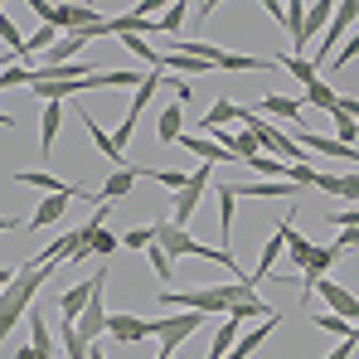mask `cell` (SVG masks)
<instances>
[{
	"label": "cell",
	"instance_id": "1",
	"mask_svg": "<svg viewBox=\"0 0 359 359\" xmlns=\"http://www.w3.org/2000/svg\"><path fill=\"white\" fill-rule=\"evenodd\" d=\"M49 282V267H39V262H25L20 272H15V282L0 292V345L10 340V330L20 325V316H29V301L39 297V287Z\"/></svg>",
	"mask_w": 359,
	"mask_h": 359
},
{
	"label": "cell",
	"instance_id": "2",
	"mask_svg": "<svg viewBox=\"0 0 359 359\" xmlns=\"http://www.w3.org/2000/svg\"><path fill=\"white\" fill-rule=\"evenodd\" d=\"M243 287H257L252 272L243 282H224V287H194V292H161V306H189L199 316H214V311H233V301L243 297Z\"/></svg>",
	"mask_w": 359,
	"mask_h": 359
},
{
	"label": "cell",
	"instance_id": "3",
	"mask_svg": "<svg viewBox=\"0 0 359 359\" xmlns=\"http://www.w3.org/2000/svg\"><path fill=\"white\" fill-rule=\"evenodd\" d=\"M34 15H39V25H54V29H68V34L102 25V15L93 5H44V0H34Z\"/></svg>",
	"mask_w": 359,
	"mask_h": 359
},
{
	"label": "cell",
	"instance_id": "4",
	"mask_svg": "<svg viewBox=\"0 0 359 359\" xmlns=\"http://www.w3.org/2000/svg\"><path fill=\"white\" fill-rule=\"evenodd\" d=\"M156 88H161V73H146V78H141V88H136V97H131V107L121 112V126L112 131V141H117V151H121V156H126V146H131V131H136V121H141V112L151 107Z\"/></svg>",
	"mask_w": 359,
	"mask_h": 359
},
{
	"label": "cell",
	"instance_id": "5",
	"mask_svg": "<svg viewBox=\"0 0 359 359\" xmlns=\"http://www.w3.org/2000/svg\"><path fill=\"white\" fill-rule=\"evenodd\" d=\"M199 330V311H175V316H161V320H151V335L165 345V355H175L180 345L189 340Z\"/></svg>",
	"mask_w": 359,
	"mask_h": 359
},
{
	"label": "cell",
	"instance_id": "6",
	"mask_svg": "<svg viewBox=\"0 0 359 359\" xmlns=\"http://www.w3.org/2000/svg\"><path fill=\"white\" fill-rule=\"evenodd\" d=\"M93 282H97V287H93V301H88V311L78 316V335H83L88 345H93L97 335H107V316H112V311H107V301H102V287H107V267H97V272H93Z\"/></svg>",
	"mask_w": 359,
	"mask_h": 359
},
{
	"label": "cell",
	"instance_id": "7",
	"mask_svg": "<svg viewBox=\"0 0 359 359\" xmlns=\"http://www.w3.org/2000/svg\"><path fill=\"white\" fill-rule=\"evenodd\" d=\"M359 15V0H345V5H335V20H330V29L320 34V54H311V63L320 68V59H335L340 54V39H350V25H355Z\"/></svg>",
	"mask_w": 359,
	"mask_h": 359
},
{
	"label": "cell",
	"instance_id": "8",
	"mask_svg": "<svg viewBox=\"0 0 359 359\" xmlns=\"http://www.w3.org/2000/svg\"><path fill=\"white\" fill-rule=\"evenodd\" d=\"M204 189H209V165H199L194 175H189V184L180 189V194H170V224H189L194 219V209H199V199H204Z\"/></svg>",
	"mask_w": 359,
	"mask_h": 359
},
{
	"label": "cell",
	"instance_id": "9",
	"mask_svg": "<svg viewBox=\"0 0 359 359\" xmlns=\"http://www.w3.org/2000/svg\"><path fill=\"white\" fill-rule=\"evenodd\" d=\"M311 297H320V301H325V306H330V316H340V320H350V325H359V297L350 292V287H340V282L320 277Z\"/></svg>",
	"mask_w": 359,
	"mask_h": 359
},
{
	"label": "cell",
	"instance_id": "10",
	"mask_svg": "<svg viewBox=\"0 0 359 359\" xmlns=\"http://www.w3.org/2000/svg\"><path fill=\"white\" fill-rule=\"evenodd\" d=\"M107 335H112L117 345H141V340H151V320H141V316H131V311H112V316H107Z\"/></svg>",
	"mask_w": 359,
	"mask_h": 359
},
{
	"label": "cell",
	"instance_id": "11",
	"mask_svg": "<svg viewBox=\"0 0 359 359\" xmlns=\"http://www.w3.org/2000/svg\"><path fill=\"white\" fill-rule=\"evenodd\" d=\"M335 262H340V248H335V243H330V248H320V243H316V252H311V262L301 267V292L311 297V292H316V282H320V277H325V272H330Z\"/></svg>",
	"mask_w": 359,
	"mask_h": 359
},
{
	"label": "cell",
	"instance_id": "12",
	"mask_svg": "<svg viewBox=\"0 0 359 359\" xmlns=\"http://www.w3.org/2000/svg\"><path fill=\"white\" fill-rule=\"evenodd\" d=\"M330 20H335V5H325V0H320V5H306V29H301V39H297V59H306V49L320 39V29H325Z\"/></svg>",
	"mask_w": 359,
	"mask_h": 359
},
{
	"label": "cell",
	"instance_id": "13",
	"mask_svg": "<svg viewBox=\"0 0 359 359\" xmlns=\"http://www.w3.org/2000/svg\"><path fill=\"white\" fill-rule=\"evenodd\" d=\"M272 229H277V233H272V238H267V248H262V262H257V272H252V282H267V277H272V262H277V252H282V243H287V233H292L297 224H292V214H287V219H282V224H272Z\"/></svg>",
	"mask_w": 359,
	"mask_h": 359
},
{
	"label": "cell",
	"instance_id": "14",
	"mask_svg": "<svg viewBox=\"0 0 359 359\" xmlns=\"http://www.w3.org/2000/svg\"><path fill=\"white\" fill-rule=\"evenodd\" d=\"M93 287H97L93 277H88V282H78V287H68V292L59 297V320H73V325H78V316H83V311H88V301H93Z\"/></svg>",
	"mask_w": 359,
	"mask_h": 359
},
{
	"label": "cell",
	"instance_id": "15",
	"mask_svg": "<svg viewBox=\"0 0 359 359\" xmlns=\"http://www.w3.org/2000/svg\"><path fill=\"white\" fill-rule=\"evenodd\" d=\"M229 316H233V320H267V316H277V311H272V306H267V301L257 297V287H243V297L233 301V311H229Z\"/></svg>",
	"mask_w": 359,
	"mask_h": 359
},
{
	"label": "cell",
	"instance_id": "16",
	"mask_svg": "<svg viewBox=\"0 0 359 359\" xmlns=\"http://www.w3.org/2000/svg\"><path fill=\"white\" fill-rule=\"evenodd\" d=\"M180 146L184 151H194L199 156V165H219V161H238V156H229L219 141H209V136H180Z\"/></svg>",
	"mask_w": 359,
	"mask_h": 359
},
{
	"label": "cell",
	"instance_id": "17",
	"mask_svg": "<svg viewBox=\"0 0 359 359\" xmlns=\"http://www.w3.org/2000/svg\"><path fill=\"white\" fill-rule=\"evenodd\" d=\"M301 146H311V151H320V156H345V161H359L355 146H340L335 136H320V131H297Z\"/></svg>",
	"mask_w": 359,
	"mask_h": 359
},
{
	"label": "cell",
	"instance_id": "18",
	"mask_svg": "<svg viewBox=\"0 0 359 359\" xmlns=\"http://www.w3.org/2000/svg\"><path fill=\"white\" fill-rule=\"evenodd\" d=\"M316 189H320V194H340V199H355V204H359V175H330V170H320Z\"/></svg>",
	"mask_w": 359,
	"mask_h": 359
},
{
	"label": "cell",
	"instance_id": "19",
	"mask_svg": "<svg viewBox=\"0 0 359 359\" xmlns=\"http://www.w3.org/2000/svg\"><path fill=\"white\" fill-rule=\"evenodd\" d=\"M219 189V229H224V252H229V243H233V204H238V194H233V184H214Z\"/></svg>",
	"mask_w": 359,
	"mask_h": 359
},
{
	"label": "cell",
	"instance_id": "20",
	"mask_svg": "<svg viewBox=\"0 0 359 359\" xmlns=\"http://www.w3.org/2000/svg\"><path fill=\"white\" fill-rule=\"evenodd\" d=\"M238 117H243V107L233 97H214V107L204 112V131H224L229 121H238Z\"/></svg>",
	"mask_w": 359,
	"mask_h": 359
},
{
	"label": "cell",
	"instance_id": "21",
	"mask_svg": "<svg viewBox=\"0 0 359 359\" xmlns=\"http://www.w3.org/2000/svg\"><path fill=\"white\" fill-rule=\"evenodd\" d=\"M68 199H73V194H49V199L29 214V229H49V224H59L63 209H68Z\"/></svg>",
	"mask_w": 359,
	"mask_h": 359
},
{
	"label": "cell",
	"instance_id": "22",
	"mask_svg": "<svg viewBox=\"0 0 359 359\" xmlns=\"http://www.w3.org/2000/svg\"><path fill=\"white\" fill-rule=\"evenodd\" d=\"M136 180H141V170H131V165H121V170H112V175H107V184L97 189V199H126Z\"/></svg>",
	"mask_w": 359,
	"mask_h": 359
},
{
	"label": "cell",
	"instance_id": "23",
	"mask_svg": "<svg viewBox=\"0 0 359 359\" xmlns=\"http://www.w3.org/2000/svg\"><path fill=\"white\" fill-rule=\"evenodd\" d=\"M156 136H161L165 146L184 136V107H180V102H175V107H161V117H156Z\"/></svg>",
	"mask_w": 359,
	"mask_h": 359
},
{
	"label": "cell",
	"instance_id": "24",
	"mask_svg": "<svg viewBox=\"0 0 359 359\" xmlns=\"http://www.w3.org/2000/svg\"><path fill=\"white\" fill-rule=\"evenodd\" d=\"M59 126H63V102H44V121H39V151L49 156V146L59 141Z\"/></svg>",
	"mask_w": 359,
	"mask_h": 359
},
{
	"label": "cell",
	"instance_id": "25",
	"mask_svg": "<svg viewBox=\"0 0 359 359\" xmlns=\"http://www.w3.org/2000/svg\"><path fill=\"white\" fill-rule=\"evenodd\" d=\"M311 325H316V330H325V335H340V340L359 345V325L340 320V316H325V311H316V316H311Z\"/></svg>",
	"mask_w": 359,
	"mask_h": 359
},
{
	"label": "cell",
	"instance_id": "26",
	"mask_svg": "<svg viewBox=\"0 0 359 359\" xmlns=\"http://www.w3.org/2000/svg\"><path fill=\"white\" fill-rule=\"evenodd\" d=\"M59 350L68 359H88V350H93V345L78 335V325H73V320H59Z\"/></svg>",
	"mask_w": 359,
	"mask_h": 359
},
{
	"label": "cell",
	"instance_id": "27",
	"mask_svg": "<svg viewBox=\"0 0 359 359\" xmlns=\"http://www.w3.org/2000/svg\"><path fill=\"white\" fill-rule=\"evenodd\" d=\"M29 345H34L39 355H49V359H54V350H59V345L49 340V320H44V311H29Z\"/></svg>",
	"mask_w": 359,
	"mask_h": 359
},
{
	"label": "cell",
	"instance_id": "28",
	"mask_svg": "<svg viewBox=\"0 0 359 359\" xmlns=\"http://www.w3.org/2000/svg\"><path fill=\"white\" fill-rule=\"evenodd\" d=\"M277 68H282V73H292L297 83H306V88H311V83H320V68H316L311 59H297V54H287V59H277Z\"/></svg>",
	"mask_w": 359,
	"mask_h": 359
},
{
	"label": "cell",
	"instance_id": "29",
	"mask_svg": "<svg viewBox=\"0 0 359 359\" xmlns=\"http://www.w3.org/2000/svg\"><path fill=\"white\" fill-rule=\"evenodd\" d=\"M233 345H238V320L229 316V320L219 325V335H214V345H209V355H204V359H229Z\"/></svg>",
	"mask_w": 359,
	"mask_h": 359
},
{
	"label": "cell",
	"instance_id": "30",
	"mask_svg": "<svg viewBox=\"0 0 359 359\" xmlns=\"http://www.w3.org/2000/svg\"><path fill=\"white\" fill-rule=\"evenodd\" d=\"M83 121H88V136H93V146H97V151H102V156H107V161H112V165L121 170V161H126V156L117 151V141H112V136H107V131H102L97 121L88 117V112H83Z\"/></svg>",
	"mask_w": 359,
	"mask_h": 359
},
{
	"label": "cell",
	"instance_id": "31",
	"mask_svg": "<svg viewBox=\"0 0 359 359\" xmlns=\"http://www.w3.org/2000/svg\"><path fill=\"white\" fill-rule=\"evenodd\" d=\"M112 34H141V39H146V34H161V25H156V20H141V15H121V20H112Z\"/></svg>",
	"mask_w": 359,
	"mask_h": 359
},
{
	"label": "cell",
	"instance_id": "32",
	"mask_svg": "<svg viewBox=\"0 0 359 359\" xmlns=\"http://www.w3.org/2000/svg\"><path fill=\"white\" fill-rule=\"evenodd\" d=\"M311 252H316V243L301 238L297 229H292V233H287V262H292V272H301V267L311 262Z\"/></svg>",
	"mask_w": 359,
	"mask_h": 359
},
{
	"label": "cell",
	"instance_id": "33",
	"mask_svg": "<svg viewBox=\"0 0 359 359\" xmlns=\"http://www.w3.org/2000/svg\"><path fill=\"white\" fill-rule=\"evenodd\" d=\"M257 107H262V112H272V117H301V107H306V102H301V97H282V93H272V97H262Z\"/></svg>",
	"mask_w": 359,
	"mask_h": 359
},
{
	"label": "cell",
	"instance_id": "34",
	"mask_svg": "<svg viewBox=\"0 0 359 359\" xmlns=\"http://www.w3.org/2000/svg\"><path fill=\"white\" fill-rule=\"evenodd\" d=\"M301 102H306V107H320V112H335V107H340V93H330L325 83H311Z\"/></svg>",
	"mask_w": 359,
	"mask_h": 359
},
{
	"label": "cell",
	"instance_id": "35",
	"mask_svg": "<svg viewBox=\"0 0 359 359\" xmlns=\"http://www.w3.org/2000/svg\"><path fill=\"white\" fill-rule=\"evenodd\" d=\"M330 117H335V141H340V146H359V121H355V117H345L340 107H335Z\"/></svg>",
	"mask_w": 359,
	"mask_h": 359
},
{
	"label": "cell",
	"instance_id": "36",
	"mask_svg": "<svg viewBox=\"0 0 359 359\" xmlns=\"http://www.w3.org/2000/svg\"><path fill=\"white\" fill-rule=\"evenodd\" d=\"M248 165H252L257 175H267V180H282V184H287V161H277V156H252Z\"/></svg>",
	"mask_w": 359,
	"mask_h": 359
},
{
	"label": "cell",
	"instance_id": "37",
	"mask_svg": "<svg viewBox=\"0 0 359 359\" xmlns=\"http://www.w3.org/2000/svg\"><path fill=\"white\" fill-rule=\"evenodd\" d=\"M54 44H59V29H54V25H39V29L25 39V54H39V49H54Z\"/></svg>",
	"mask_w": 359,
	"mask_h": 359
},
{
	"label": "cell",
	"instance_id": "38",
	"mask_svg": "<svg viewBox=\"0 0 359 359\" xmlns=\"http://www.w3.org/2000/svg\"><path fill=\"white\" fill-rule=\"evenodd\" d=\"M121 243H126V252H146V248L156 243V224H146V229H126Z\"/></svg>",
	"mask_w": 359,
	"mask_h": 359
},
{
	"label": "cell",
	"instance_id": "39",
	"mask_svg": "<svg viewBox=\"0 0 359 359\" xmlns=\"http://www.w3.org/2000/svg\"><path fill=\"white\" fill-rule=\"evenodd\" d=\"M146 257H151V272H156L161 282H170V272H175V262L165 257V248H161V243H151V248H146Z\"/></svg>",
	"mask_w": 359,
	"mask_h": 359
},
{
	"label": "cell",
	"instance_id": "40",
	"mask_svg": "<svg viewBox=\"0 0 359 359\" xmlns=\"http://www.w3.org/2000/svg\"><path fill=\"white\" fill-rule=\"evenodd\" d=\"M189 10H194V5H184V0H180V5H170V10H165V20H161V34H175L180 25H184V15H189Z\"/></svg>",
	"mask_w": 359,
	"mask_h": 359
},
{
	"label": "cell",
	"instance_id": "41",
	"mask_svg": "<svg viewBox=\"0 0 359 359\" xmlns=\"http://www.w3.org/2000/svg\"><path fill=\"white\" fill-rule=\"evenodd\" d=\"M141 175H151L156 184H165V189H175V194L189 184V175H180V170H141Z\"/></svg>",
	"mask_w": 359,
	"mask_h": 359
},
{
	"label": "cell",
	"instance_id": "42",
	"mask_svg": "<svg viewBox=\"0 0 359 359\" xmlns=\"http://www.w3.org/2000/svg\"><path fill=\"white\" fill-rule=\"evenodd\" d=\"M117 248H121L117 233H107V229H97V233H93V252H97V257H112Z\"/></svg>",
	"mask_w": 359,
	"mask_h": 359
},
{
	"label": "cell",
	"instance_id": "43",
	"mask_svg": "<svg viewBox=\"0 0 359 359\" xmlns=\"http://www.w3.org/2000/svg\"><path fill=\"white\" fill-rule=\"evenodd\" d=\"M287 29H292V44H297L301 29H306V5H301V0H292V5H287Z\"/></svg>",
	"mask_w": 359,
	"mask_h": 359
},
{
	"label": "cell",
	"instance_id": "44",
	"mask_svg": "<svg viewBox=\"0 0 359 359\" xmlns=\"http://www.w3.org/2000/svg\"><path fill=\"white\" fill-rule=\"evenodd\" d=\"M359 59V34H350L345 44H340V54H335V63H355Z\"/></svg>",
	"mask_w": 359,
	"mask_h": 359
},
{
	"label": "cell",
	"instance_id": "45",
	"mask_svg": "<svg viewBox=\"0 0 359 359\" xmlns=\"http://www.w3.org/2000/svg\"><path fill=\"white\" fill-rule=\"evenodd\" d=\"M330 224H340V229H359V209H340V214H330Z\"/></svg>",
	"mask_w": 359,
	"mask_h": 359
},
{
	"label": "cell",
	"instance_id": "46",
	"mask_svg": "<svg viewBox=\"0 0 359 359\" xmlns=\"http://www.w3.org/2000/svg\"><path fill=\"white\" fill-rule=\"evenodd\" d=\"M335 248H340V252H345V248H359V229H340V243H335Z\"/></svg>",
	"mask_w": 359,
	"mask_h": 359
},
{
	"label": "cell",
	"instance_id": "47",
	"mask_svg": "<svg viewBox=\"0 0 359 359\" xmlns=\"http://www.w3.org/2000/svg\"><path fill=\"white\" fill-rule=\"evenodd\" d=\"M350 355H355V345H350V340H340V345H330V355H325V359H350Z\"/></svg>",
	"mask_w": 359,
	"mask_h": 359
},
{
	"label": "cell",
	"instance_id": "48",
	"mask_svg": "<svg viewBox=\"0 0 359 359\" xmlns=\"http://www.w3.org/2000/svg\"><path fill=\"white\" fill-rule=\"evenodd\" d=\"M340 112H345V117H355V121H359V97H340Z\"/></svg>",
	"mask_w": 359,
	"mask_h": 359
},
{
	"label": "cell",
	"instance_id": "49",
	"mask_svg": "<svg viewBox=\"0 0 359 359\" xmlns=\"http://www.w3.org/2000/svg\"><path fill=\"white\" fill-rule=\"evenodd\" d=\"M15 359H49V355H39L34 345H20V350H15Z\"/></svg>",
	"mask_w": 359,
	"mask_h": 359
},
{
	"label": "cell",
	"instance_id": "50",
	"mask_svg": "<svg viewBox=\"0 0 359 359\" xmlns=\"http://www.w3.org/2000/svg\"><path fill=\"white\" fill-rule=\"evenodd\" d=\"M15 272H20V267H5V262H0V292H5V287L15 282Z\"/></svg>",
	"mask_w": 359,
	"mask_h": 359
},
{
	"label": "cell",
	"instance_id": "51",
	"mask_svg": "<svg viewBox=\"0 0 359 359\" xmlns=\"http://www.w3.org/2000/svg\"><path fill=\"white\" fill-rule=\"evenodd\" d=\"M10 229H20V219H0V233H10Z\"/></svg>",
	"mask_w": 359,
	"mask_h": 359
},
{
	"label": "cell",
	"instance_id": "52",
	"mask_svg": "<svg viewBox=\"0 0 359 359\" xmlns=\"http://www.w3.org/2000/svg\"><path fill=\"white\" fill-rule=\"evenodd\" d=\"M0 126H15V117H10V112H0Z\"/></svg>",
	"mask_w": 359,
	"mask_h": 359
},
{
	"label": "cell",
	"instance_id": "53",
	"mask_svg": "<svg viewBox=\"0 0 359 359\" xmlns=\"http://www.w3.org/2000/svg\"><path fill=\"white\" fill-rule=\"evenodd\" d=\"M88 359H107V355H102V350H97V345H93V350H88Z\"/></svg>",
	"mask_w": 359,
	"mask_h": 359
},
{
	"label": "cell",
	"instance_id": "54",
	"mask_svg": "<svg viewBox=\"0 0 359 359\" xmlns=\"http://www.w3.org/2000/svg\"><path fill=\"white\" fill-rule=\"evenodd\" d=\"M156 359H175V355H165V350H161V355H156Z\"/></svg>",
	"mask_w": 359,
	"mask_h": 359
}]
</instances>
